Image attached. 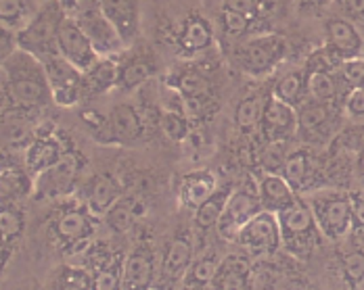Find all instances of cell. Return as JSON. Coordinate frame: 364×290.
I'll return each mask as SVG.
<instances>
[{
  "label": "cell",
  "instance_id": "8d00e7d4",
  "mask_svg": "<svg viewBox=\"0 0 364 290\" xmlns=\"http://www.w3.org/2000/svg\"><path fill=\"white\" fill-rule=\"evenodd\" d=\"M218 265L220 261L214 255H203V257H199L197 261H193L191 267H188V272H186V276H184L186 289H208V286L212 284L216 272H218Z\"/></svg>",
  "mask_w": 364,
  "mask_h": 290
},
{
  "label": "cell",
  "instance_id": "8fae6325",
  "mask_svg": "<svg viewBox=\"0 0 364 290\" xmlns=\"http://www.w3.org/2000/svg\"><path fill=\"white\" fill-rule=\"evenodd\" d=\"M95 130L105 132V143H113V145H134L143 138L145 134V123L141 113L136 107L122 103L115 105L111 109L109 117Z\"/></svg>",
  "mask_w": 364,
  "mask_h": 290
},
{
  "label": "cell",
  "instance_id": "ffe728a7",
  "mask_svg": "<svg viewBox=\"0 0 364 290\" xmlns=\"http://www.w3.org/2000/svg\"><path fill=\"white\" fill-rule=\"evenodd\" d=\"M257 194L262 207L272 213H281L299 199L291 184L283 178V174H264L257 182Z\"/></svg>",
  "mask_w": 364,
  "mask_h": 290
},
{
  "label": "cell",
  "instance_id": "4dcf8cb0",
  "mask_svg": "<svg viewBox=\"0 0 364 290\" xmlns=\"http://www.w3.org/2000/svg\"><path fill=\"white\" fill-rule=\"evenodd\" d=\"M146 211V205L139 199H126L122 196L113 207L109 209V213L105 216L107 219V225L115 234H126L134 223L136 219L143 218Z\"/></svg>",
  "mask_w": 364,
  "mask_h": 290
},
{
  "label": "cell",
  "instance_id": "277c9868",
  "mask_svg": "<svg viewBox=\"0 0 364 290\" xmlns=\"http://www.w3.org/2000/svg\"><path fill=\"white\" fill-rule=\"evenodd\" d=\"M289 42L283 34L268 32V34H257L247 38L241 48L237 50V63L245 73L262 77L270 73L283 59L287 57Z\"/></svg>",
  "mask_w": 364,
  "mask_h": 290
},
{
  "label": "cell",
  "instance_id": "ac0fdd59",
  "mask_svg": "<svg viewBox=\"0 0 364 290\" xmlns=\"http://www.w3.org/2000/svg\"><path fill=\"white\" fill-rule=\"evenodd\" d=\"M153 278H155V255L151 247L141 245L124 259L122 290H149L153 286Z\"/></svg>",
  "mask_w": 364,
  "mask_h": 290
},
{
  "label": "cell",
  "instance_id": "9f6ffc18",
  "mask_svg": "<svg viewBox=\"0 0 364 290\" xmlns=\"http://www.w3.org/2000/svg\"><path fill=\"white\" fill-rule=\"evenodd\" d=\"M42 2H48V0H42Z\"/></svg>",
  "mask_w": 364,
  "mask_h": 290
},
{
  "label": "cell",
  "instance_id": "7c38bea8",
  "mask_svg": "<svg viewBox=\"0 0 364 290\" xmlns=\"http://www.w3.org/2000/svg\"><path fill=\"white\" fill-rule=\"evenodd\" d=\"M174 44L181 55L197 57L214 46V28L201 13H188L174 30Z\"/></svg>",
  "mask_w": 364,
  "mask_h": 290
},
{
  "label": "cell",
  "instance_id": "7a4b0ae2",
  "mask_svg": "<svg viewBox=\"0 0 364 290\" xmlns=\"http://www.w3.org/2000/svg\"><path fill=\"white\" fill-rule=\"evenodd\" d=\"M283 247L295 257H308L318 247V225L308 201L297 199L291 207L277 213Z\"/></svg>",
  "mask_w": 364,
  "mask_h": 290
},
{
  "label": "cell",
  "instance_id": "11a10c76",
  "mask_svg": "<svg viewBox=\"0 0 364 290\" xmlns=\"http://www.w3.org/2000/svg\"><path fill=\"white\" fill-rule=\"evenodd\" d=\"M364 148V128H360V132H358V150Z\"/></svg>",
  "mask_w": 364,
  "mask_h": 290
},
{
  "label": "cell",
  "instance_id": "816d5d0a",
  "mask_svg": "<svg viewBox=\"0 0 364 290\" xmlns=\"http://www.w3.org/2000/svg\"><path fill=\"white\" fill-rule=\"evenodd\" d=\"M333 0H295V6L301 15H321Z\"/></svg>",
  "mask_w": 364,
  "mask_h": 290
},
{
  "label": "cell",
  "instance_id": "681fc988",
  "mask_svg": "<svg viewBox=\"0 0 364 290\" xmlns=\"http://www.w3.org/2000/svg\"><path fill=\"white\" fill-rule=\"evenodd\" d=\"M19 50V42H17V32L2 28V36H0V59L6 61L11 55H15Z\"/></svg>",
  "mask_w": 364,
  "mask_h": 290
},
{
  "label": "cell",
  "instance_id": "f6af8a7d",
  "mask_svg": "<svg viewBox=\"0 0 364 290\" xmlns=\"http://www.w3.org/2000/svg\"><path fill=\"white\" fill-rule=\"evenodd\" d=\"M341 267H343L346 282L350 286H360L364 282V251H352L343 255Z\"/></svg>",
  "mask_w": 364,
  "mask_h": 290
},
{
  "label": "cell",
  "instance_id": "4fadbf2b",
  "mask_svg": "<svg viewBox=\"0 0 364 290\" xmlns=\"http://www.w3.org/2000/svg\"><path fill=\"white\" fill-rule=\"evenodd\" d=\"M75 21L80 23V28L86 32V36L90 38L92 46L97 48V52L101 57H117L122 52H126V44L115 32V28L109 23V19L103 15L101 9L84 13L80 17H75Z\"/></svg>",
  "mask_w": 364,
  "mask_h": 290
},
{
  "label": "cell",
  "instance_id": "ab89813d",
  "mask_svg": "<svg viewBox=\"0 0 364 290\" xmlns=\"http://www.w3.org/2000/svg\"><path fill=\"white\" fill-rule=\"evenodd\" d=\"M92 276H95V290H122L124 289V259L105 261Z\"/></svg>",
  "mask_w": 364,
  "mask_h": 290
},
{
  "label": "cell",
  "instance_id": "8992f818",
  "mask_svg": "<svg viewBox=\"0 0 364 290\" xmlns=\"http://www.w3.org/2000/svg\"><path fill=\"white\" fill-rule=\"evenodd\" d=\"M48 77L53 101L61 107H73L82 99V72L57 50L40 59Z\"/></svg>",
  "mask_w": 364,
  "mask_h": 290
},
{
  "label": "cell",
  "instance_id": "4316f807",
  "mask_svg": "<svg viewBox=\"0 0 364 290\" xmlns=\"http://www.w3.org/2000/svg\"><path fill=\"white\" fill-rule=\"evenodd\" d=\"M283 178L291 184L295 192L308 190L310 188V178L314 176V159L308 148H297L287 155V161L283 165Z\"/></svg>",
  "mask_w": 364,
  "mask_h": 290
},
{
  "label": "cell",
  "instance_id": "836d02e7",
  "mask_svg": "<svg viewBox=\"0 0 364 290\" xmlns=\"http://www.w3.org/2000/svg\"><path fill=\"white\" fill-rule=\"evenodd\" d=\"M218 26L222 30V34L232 40H239V38H245L250 32H254L255 26H259L257 21H254L250 15L245 13H239L235 9H228V6H220L218 11ZM262 28V26H259Z\"/></svg>",
  "mask_w": 364,
  "mask_h": 290
},
{
  "label": "cell",
  "instance_id": "c3c4849f",
  "mask_svg": "<svg viewBox=\"0 0 364 290\" xmlns=\"http://www.w3.org/2000/svg\"><path fill=\"white\" fill-rule=\"evenodd\" d=\"M59 4L63 6L65 15H70L73 19L84 15V13L101 9V0H59Z\"/></svg>",
  "mask_w": 364,
  "mask_h": 290
},
{
  "label": "cell",
  "instance_id": "d4e9b609",
  "mask_svg": "<svg viewBox=\"0 0 364 290\" xmlns=\"http://www.w3.org/2000/svg\"><path fill=\"white\" fill-rule=\"evenodd\" d=\"M65 152L68 150L61 146V143L57 138H53V136H36V140L26 150L23 159H26L28 169L34 172L38 176V174L46 172L48 167H53L55 163H59Z\"/></svg>",
  "mask_w": 364,
  "mask_h": 290
},
{
  "label": "cell",
  "instance_id": "f907efd6",
  "mask_svg": "<svg viewBox=\"0 0 364 290\" xmlns=\"http://www.w3.org/2000/svg\"><path fill=\"white\" fill-rule=\"evenodd\" d=\"M346 111L352 117H363L364 115V88H352L348 99H346Z\"/></svg>",
  "mask_w": 364,
  "mask_h": 290
},
{
  "label": "cell",
  "instance_id": "9c48e42d",
  "mask_svg": "<svg viewBox=\"0 0 364 290\" xmlns=\"http://www.w3.org/2000/svg\"><path fill=\"white\" fill-rule=\"evenodd\" d=\"M259 211H264L259 194L252 192L247 188H239L230 192V199L224 207V213L218 221V234L226 240H237L239 232L243 230V225L254 219Z\"/></svg>",
  "mask_w": 364,
  "mask_h": 290
},
{
  "label": "cell",
  "instance_id": "f5cc1de1",
  "mask_svg": "<svg viewBox=\"0 0 364 290\" xmlns=\"http://www.w3.org/2000/svg\"><path fill=\"white\" fill-rule=\"evenodd\" d=\"M352 211H354V228L364 230V194H350Z\"/></svg>",
  "mask_w": 364,
  "mask_h": 290
},
{
  "label": "cell",
  "instance_id": "d590c367",
  "mask_svg": "<svg viewBox=\"0 0 364 290\" xmlns=\"http://www.w3.org/2000/svg\"><path fill=\"white\" fill-rule=\"evenodd\" d=\"M268 94L264 92H254L250 94L247 99H243L237 111H235V121L241 130H254L262 123V115L266 109V103H268Z\"/></svg>",
  "mask_w": 364,
  "mask_h": 290
},
{
  "label": "cell",
  "instance_id": "30bf717a",
  "mask_svg": "<svg viewBox=\"0 0 364 290\" xmlns=\"http://www.w3.org/2000/svg\"><path fill=\"white\" fill-rule=\"evenodd\" d=\"M80 169H82L80 155L73 150H68L59 163H55L46 172L38 174L36 182H34V190L40 196H46V199L65 196L73 190L75 180L80 176Z\"/></svg>",
  "mask_w": 364,
  "mask_h": 290
},
{
  "label": "cell",
  "instance_id": "e575fe53",
  "mask_svg": "<svg viewBox=\"0 0 364 290\" xmlns=\"http://www.w3.org/2000/svg\"><path fill=\"white\" fill-rule=\"evenodd\" d=\"M230 192L232 190H226V188L216 190L203 205H199L195 209V225L199 230H212V228L218 225L220 218L224 213V207H226V203L230 199Z\"/></svg>",
  "mask_w": 364,
  "mask_h": 290
},
{
  "label": "cell",
  "instance_id": "52a82bcc",
  "mask_svg": "<svg viewBox=\"0 0 364 290\" xmlns=\"http://www.w3.org/2000/svg\"><path fill=\"white\" fill-rule=\"evenodd\" d=\"M237 242L255 255H272L283 247L279 218L272 211H259L250 219L237 236Z\"/></svg>",
  "mask_w": 364,
  "mask_h": 290
},
{
  "label": "cell",
  "instance_id": "44dd1931",
  "mask_svg": "<svg viewBox=\"0 0 364 290\" xmlns=\"http://www.w3.org/2000/svg\"><path fill=\"white\" fill-rule=\"evenodd\" d=\"M119 61L113 57H101L88 72L82 73V99H97L117 86Z\"/></svg>",
  "mask_w": 364,
  "mask_h": 290
},
{
  "label": "cell",
  "instance_id": "ee69618b",
  "mask_svg": "<svg viewBox=\"0 0 364 290\" xmlns=\"http://www.w3.org/2000/svg\"><path fill=\"white\" fill-rule=\"evenodd\" d=\"M159 123H161V130L166 132V136L176 140V143H181L182 138L188 134L186 117L178 111H164L159 117Z\"/></svg>",
  "mask_w": 364,
  "mask_h": 290
},
{
  "label": "cell",
  "instance_id": "60d3db41",
  "mask_svg": "<svg viewBox=\"0 0 364 290\" xmlns=\"http://www.w3.org/2000/svg\"><path fill=\"white\" fill-rule=\"evenodd\" d=\"M53 290H95V276L84 267H63Z\"/></svg>",
  "mask_w": 364,
  "mask_h": 290
},
{
  "label": "cell",
  "instance_id": "f35d334b",
  "mask_svg": "<svg viewBox=\"0 0 364 290\" xmlns=\"http://www.w3.org/2000/svg\"><path fill=\"white\" fill-rule=\"evenodd\" d=\"M30 11L23 0H0V21L2 28L21 32L30 23Z\"/></svg>",
  "mask_w": 364,
  "mask_h": 290
},
{
  "label": "cell",
  "instance_id": "db71d44e",
  "mask_svg": "<svg viewBox=\"0 0 364 290\" xmlns=\"http://www.w3.org/2000/svg\"><path fill=\"white\" fill-rule=\"evenodd\" d=\"M356 174H358V180L363 182L364 186V148H360L356 155Z\"/></svg>",
  "mask_w": 364,
  "mask_h": 290
},
{
  "label": "cell",
  "instance_id": "f1b7e54d",
  "mask_svg": "<svg viewBox=\"0 0 364 290\" xmlns=\"http://www.w3.org/2000/svg\"><path fill=\"white\" fill-rule=\"evenodd\" d=\"M122 199V190L117 186V182L113 180L107 174H99L95 176V180L90 184V192H88V209L101 218L107 216L109 209Z\"/></svg>",
  "mask_w": 364,
  "mask_h": 290
},
{
  "label": "cell",
  "instance_id": "bcb514c9",
  "mask_svg": "<svg viewBox=\"0 0 364 290\" xmlns=\"http://www.w3.org/2000/svg\"><path fill=\"white\" fill-rule=\"evenodd\" d=\"M339 9V17L352 21L364 34V0H333Z\"/></svg>",
  "mask_w": 364,
  "mask_h": 290
},
{
  "label": "cell",
  "instance_id": "603a6c76",
  "mask_svg": "<svg viewBox=\"0 0 364 290\" xmlns=\"http://www.w3.org/2000/svg\"><path fill=\"white\" fill-rule=\"evenodd\" d=\"M205 290H252V269L247 261L237 255L220 261L218 272Z\"/></svg>",
  "mask_w": 364,
  "mask_h": 290
},
{
  "label": "cell",
  "instance_id": "f546056e",
  "mask_svg": "<svg viewBox=\"0 0 364 290\" xmlns=\"http://www.w3.org/2000/svg\"><path fill=\"white\" fill-rule=\"evenodd\" d=\"M272 96L287 103V105H291L295 109L301 107L306 103V96H310L308 94V73L301 72V69H293V72L285 73L277 82V86L272 90Z\"/></svg>",
  "mask_w": 364,
  "mask_h": 290
},
{
  "label": "cell",
  "instance_id": "6da1fadb",
  "mask_svg": "<svg viewBox=\"0 0 364 290\" xmlns=\"http://www.w3.org/2000/svg\"><path fill=\"white\" fill-rule=\"evenodd\" d=\"M2 94L9 109L32 111L44 107L53 94L42 61L26 50H17L2 61Z\"/></svg>",
  "mask_w": 364,
  "mask_h": 290
},
{
  "label": "cell",
  "instance_id": "5bb4252c",
  "mask_svg": "<svg viewBox=\"0 0 364 290\" xmlns=\"http://www.w3.org/2000/svg\"><path fill=\"white\" fill-rule=\"evenodd\" d=\"M327 46L346 63L352 59H360L364 50L363 32L343 17H328L325 21Z\"/></svg>",
  "mask_w": 364,
  "mask_h": 290
},
{
  "label": "cell",
  "instance_id": "5b68a950",
  "mask_svg": "<svg viewBox=\"0 0 364 290\" xmlns=\"http://www.w3.org/2000/svg\"><path fill=\"white\" fill-rule=\"evenodd\" d=\"M321 234L328 240L343 238L354 228V211L350 194L341 192H321L308 199Z\"/></svg>",
  "mask_w": 364,
  "mask_h": 290
},
{
  "label": "cell",
  "instance_id": "d6986e66",
  "mask_svg": "<svg viewBox=\"0 0 364 290\" xmlns=\"http://www.w3.org/2000/svg\"><path fill=\"white\" fill-rule=\"evenodd\" d=\"M331 121H333V109L327 103L306 101L297 109V132L310 143L327 138Z\"/></svg>",
  "mask_w": 364,
  "mask_h": 290
},
{
  "label": "cell",
  "instance_id": "b9f144b4",
  "mask_svg": "<svg viewBox=\"0 0 364 290\" xmlns=\"http://www.w3.org/2000/svg\"><path fill=\"white\" fill-rule=\"evenodd\" d=\"M30 188H34V184L28 182L26 172H21V169H9V172L4 169L2 172V194H4V199L13 201L17 196H26V192Z\"/></svg>",
  "mask_w": 364,
  "mask_h": 290
},
{
  "label": "cell",
  "instance_id": "e0dca14e",
  "mask_svg": "<svg viewBox=\"0 0 364 290\" xmlns=\"http://www.w3.org/2000/svg\"><path fill=\"white\" fill-rule=\"evenodd\" d=\"M95 213L88 209H68L61 213V218L55 221V236L63 242V245H80V242H86L95 230H97V221H95Z\"/></svg>",
  "mask_w": 364,
  "mask_h": 290
},
{
  "label": "cell",
  "instance_id": "cb8c5ba5",
  "mask_svg": "<svg viewBox=\"0 0 364 290\" xmlns=\"http://www.w3.org/2000/svg\"><path fill=\"white\" fill-rule=\"evenodd\" d=\"M193 263V245L186 238H174L164 255L161 261V280L168 284H176L181 278L186 276L188 267Z\"/></svg>",
  "mask_w": 364,
  "mask_h": 290
},
{
  "label": "cell",
  "instance_id": "ba28073f",
  "mask_svg": "<svg viewBox=\"0 0 364 290\" xmlns=\"http://www.w3.org/2000/svg\"><path fill=\"white\" fill-rule=\"evenodd\" d=\"M57 48L73 67H77L82 73L88 72L101 59V55L92 46L90 38L86 36V32L80 28V23L70 15H65L59 26Z\"/></svg>",
  "mask_w": 364,
  "mask_h": 290
},
{
  "label": "cell",
  "instance_id": "83f0119b",
  "mask_svg": "<svg viewBox=\"0 0 364 290\" xmlns=\"http://www.w3.org/2000/svg\"><path fill=\"white\" fill-rule=\"evenodd\" d=\"M9 113V119L4 117V130H2V140H4V150H21L26 155V150L32 146V143L36 140L30 123L26 121L23 113L26 111L9 109L4 111Z\"/></svg>",
  "mask_w": 364,
  "mask_h": 290
},
{
  "label": "cell",
  "instance_id": "7bdbcfd3",
  "mask_svg": "<svg viewBox=\"0 0 364 290\" xmlns=\"http://www.w3.org/2000/svg\"><path fill=\"white\" fill-rule=\"evenodd\" d=\"M285 161H287L285 143H266V146L262 148L259 163H262V169L266 174H281Z\"/></svg>",
  "mask_w": 364,
  "mask_h": 290
},
{
  "label": "cell",
  "instance_id": "d6a6232c",
  "mask_svg": "<svg viewBox=\"0 0 364 290\" xmlns=\"http://www.w3.org/2000/svg\"><path fill=\"white\" fill-rule=\"evenodd\" d=\"M26 225L23 213L13 205V201L2 199V209H0V230H2V257L6 251L11 253V247L15 245V240L21 236Z\"/></svg>",
  "mask_w": 364,
  "mask_h": 290
},
{
  "label": "cell",
  "instance_id": "9a60e30c",
  "mask_svg": "<svg viewBox=\"0 0 364 290\" xmlns=\"http://www.w3.org/2000/svg\"><path fill=\"white\" fill-rule=\"evenodd\" d=\"M259 128L268 143H287L297 132V109L270 94Z\"/></svg>",
  "mask_w": 364,
  "mask_h": 290
},
{
  "label": "cell",
  "instance_id": "2e32d148",
  "mask_svg": "<svg viewBox=\"0 0 364 290\" xmlns=\"http://www.w3.org/2000/svg\"><path fill=\"white\" fill-rule=\"evenodd\" d=\"M101 11L124 40L132 46L141 36V0H101Z\"/></svg>",
  "mask_w": 364,
  "mask_h": 290
},
{
  "label": "cell",
  "instance_id": "74e56055",
  "mask_svg": "<svg viewBox=\"0 0 364 290\" xmlns=\"http://www.w3.org/2000/svg\"><path fill=\"white\" fill-rule=\"evenodd\" d=\"M308 73V94L312 96V101L318 103H327L331 105L339 92L337 86V77L331 72H306Z\"/></svg>",
  "mask_w": 364,
  "mask_h": 290
},
{
  "label": "cell",
  "instance_id": "7402d4cb",
  "mask_svg": "<svg viewBox=\"0 0 364 290\" xmlns=\"http://www.w3.org/2000/svg\"><path fill=\"white\" fill-rule=\"evenodd\" d=\"M157 72L155 59L149 52H132L119 61V75H117V88L122 92H132L139 86L149 82Z\"/></svg>",
  "mask_w": 364,
  "mask_h": 290
},
{
  "label": "cell",
  "instance_id": "3957f363",
  "mask_svg": "<svg viewBox=\"0 0 364 290\" xmlns=\"http://www.w3.org/2000/svg\"><path fill=\"white\" fill-rule=\"evenodd\" d=\"M65 17L63 6L59 0H48L42 4V9L30 19V23L17 32L19 48L34 55L36 59H42L50 52H57V36H59V26Z\"/></svg>",
  "mask_w": 364,
  "mask_h": 290
},
{
  "label": "cell",
  "instance_id": "1f68e13d",
  "mask_svg": "<svg viewBox=\"0 0 364 290\" xmlns=\"http://www.w3.org/2000/svg\"><path fill=\"white\" fill-rule=\"evenodd\" d=\"M172 88L181 94V99H212L210 79L197 69H184L172 77Z\"/></svg>",
  "mask_w": 364,
  "mask_h": 290
},
{
  "label": "cell",
  "instance_id": "7dc6e473",
  "mask_svg": "<svg viewBox=\"0 0 364 290\" xmlns=\"http://www.w3.org/2000/svg\"><path fill=\"white\" fill-rule=\"evenodd\" d=\"M343 82L352 88H364V59H352L341 65Z\"/></svg>",
  "mask_w": 364,
  "mask_h": 290
},
{
  "label": "cell",
  "instance_id": "484cf974",
  "mask_svg": "<svg viewBox=\"0 0 364 290\" xmlns=\"http://www.w3.org/2000/svg\"><path fill=\"white\" fill-rule=\"evenodd\" d=\"M216 176L212 172L199 169L193 174H186L181 184V201L184 207L197 209L203 205L214 192H216Z\"/></svg>",
  "mask_w": 364,
  "mask_h": 290
}]
</instances>
